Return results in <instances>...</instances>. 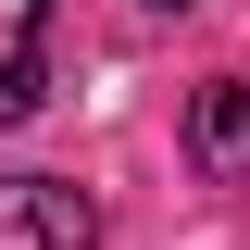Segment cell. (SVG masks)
Wrapping results in <instances>:
<instances>
[{"instance_id":"cell-1","label":"cell","mask_w":250,"mask_h":250,"mask_svg":"<svg viewBox=\"0 0 250 250\" xmlns=\"http://www.w3.org/2000/svg\"><path fill=\"white\" fill-rule=\"evenodd\" d=\"M0 250H100V200L75 175H0Z\"/></svg>"},{"instance_id":"cell-2","label":"cell","mask_w":250,"mask_h":250,"mask_svg":"<svg viewBox=\"0 0 250 250\" xmlns=\"http://www.w3.org/2000/svg\"><path fill=\"white\" fill-rule=\"evenodd\" d=\"M188 163L225 175V188H250V75H213L188 100Z\"/></svg>"},{"instance_id":"cell-3","label":"cell","mask_w":250,"mask_h":250,"mask_svg":"<svg viewBox=\"0 0 250 250\" xmlns=\"http://www.w3.org/2000/svg\"><path fill=\"white\" fill-rule=\"evenodd\" d=\"M50 100V0H0V125Z\"/></svg>"},{"instance_id":"cell-4","label":"cell","mask_w":250,"mask_h":250,"mask_svg":"<svg viewBox=\"0 0 250 250\" xmlns=\"http://www.w3.org/2000/svg\"><path fill=\"white\" fill-rule=\"evenodd\" d=\"M150 13H188V0H150Z\"/></svg>"}]
</instances>
